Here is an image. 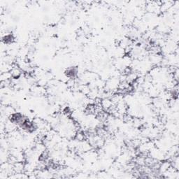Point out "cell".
Masks as SVG:
<instances>
[{"instance_id": "1", "label": "cell", "mask_w": 179, "mask_h": 179, "mask_svg": "<svg viewBox=\"0 0 179 179\" xmlns=\"http://www.w3.org/2000/svg\"><path fill=\"white\" fill-rule=\"evenodd\" d=\"M148 58L149 59V61L150 62V63L152 64L153 66L157 65V66L158 65H160V64H161L163 59V56H161L160 53L150 54L148 57Z\"/></svg>"}, {"instance_id": "2", "label": "cell", "mask_w": 179, "mask_h": 179, "mask_svg": "<svg viewBox=\"0 0 179 179\" xmlns=\"http://www.w3.org/2000/svg\"><path fill=\"white\" fill-rule=\"evenodd\" d=\"M101 105H102L103 109L106 110V111H109L112 107L115 106L113 103H112L111 99L109 98L102 99V102H101Z\"/></svg>"}, {"instance_id": "3", "label": "cell", "mask_w": 179, "mask_h": 179, "mask_svg": "<svg viewBox=\"0 0 179 179\" xmlns=\"http://www.w3.org/2000/svg\"><path fill=\"white\" fill-rule=\"evenodd\" d=\"M10 72L13 79H18L22 76V70L18 67L17 65H13V68Z\"/></svg>"}, {"instance_id": "4", "label": "cell", "mask_w": 179, "mask_h": 179, "mask_svg": "<svg viewBox=\"0 0 179 179\" xmlns=\"http://www.w3.org/2000/svg\"><path fill=\"white\" fill-rule=\"evenodd\" d=\"M14 173H23L25 171V164L22 162H17L13 164Z\"/></svg>"}, {"instance_id": "5", "label": "cell", "mask_w": 179, "mask_h": 179, "mask_svg": "<svg viewBox=\"0 0 179 179\" xmlns=\"http://www.w3.org/2000/svg\"><path fill=\"white\" fill-rule=\"evenodd\" d=\"M171 164L169 162H167V161H165V162H162L161 164H160V167H159V171L160 173L162 174H164L165 171H166L167 169H168L169 167H171Z\"/></svg>"}, {"instance_id": "6", "label": "cell", "mask_w": 179, "mask_h": 179, "mask_svg": "<svg viewBox=\"0 0 179 179\" xmlns=\"http://www.w3.org/2000/svg\"><path fill=\"white\" fill-rule=\"evenodd\" d=\"M13 79L12 75H11V72H4L1 73V76H0V79L1 81H10Z\"/></svg>"}]
</instances>
